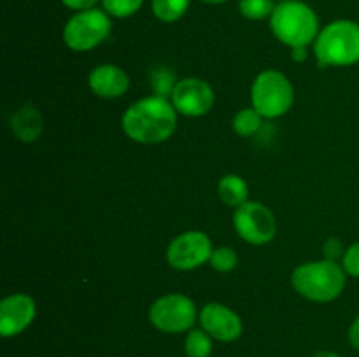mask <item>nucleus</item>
<instances>
[{
	"label": "nucleus",
	"instance_id": "obj_1",
	"mask_svg": "<svg viewBox=\"0 0 359 357\" xmlns=\"http://www.w3.org/2000/svg\"><path fill=\"white\" fill-rule=\"evenodd\" d=\"M125 135L137 144H160L170 139L177 126V111L167 98L153 97L137 100L121 118Z\"/></svg>",
	"mask_w": 359,
	"mask_h": 357
},
{
	"label": "nucleus",
	"instance_id": "obj_2",
	"mask_svg": "<svg viewBox=\"0 0 359 357\" xmlns=\"http://www.w3.org/2000/svg\"><path fill=\"white\" fill-rule=\"evenodd\" d=\"M291 286L305 300L330 303L346 287V270L330 259L304 262L291 275Z\"/></svg>",
	"mask_w": 359,
	"mask_h": 357
},
{
	"label": "nucleus",
	"instance_id": "obj_3",
	"mask_svg": "<svg viewBox=\"0 0 359 357\" xmlns=\"http://www.w3.org/2000/svg\"><path fill=\"white\" fill-rule=\"evenodd\" d=\"M318 65L349 66L359 62V24L351 20H337L326 24L314 41Z\"/></svg>",
	"mask_w": 359,
	"mask_h": 357
},
{
	"label": "nucleus",
	"instance_id": "obj_4",
	"mask_svg": "<svg viewBox=\"0 0 359 357\" xmlns=\"http://www.w3.org/2000/svg\"><path fill=\"white\" fill-rule=\"evenodd\" d=\"M273 35L283 44L293 48H307L318 38L319 21L312 7L300 0H284L276 6L270 16Z\"/></svg>",
	"mask_w": 359,
	"mask_h": 357
},
{
	"label": "nucleus",
	"instance_id": "obj_5",
	"mask_svg": "<svg viewBox=\"0 0 359 357\" xmlns=\"http://www.w3.org/2000/svg\"><path fill=\"white\" fill-rule=\"evenodd\" d=\"M251 102L263 118H280L294 102L293 84L279 70H265L252 83Z\"/></svg>",
	"mask_w": 359,
	"mask_h": 357
},
{
	"label": "nucleus",
	"instance_id": "obj_6",
	"mask_svg": "<svg viewBox=\"0 0 359 357\" xmlns=\"http://www.w3.org/2000/svg\"><path fill=\"white\" fill-rule=\"evenodd\" d=\"M111 18L100 9L79 10L67 21L63 28V42L72 51L84 52L97 48L111 34Z\"/></svg>",
	"mask_w": 359,
	"mask_h": 357
},
{
	"label": "nucleus",
	"instance_id": "obj_7",
	"mask_svg": "<svg viewBox=\"0 0 359 357\" xmlns=\"http://www.w3.org/2000/svg\"><path fill=\"white\" fill-rule=\"evenodd\" d=\"M149 322L161 332L191 331L196 322V307L184 294H165L149 308Z\"/></svg>",
	"mask_w": 359,
	"mask_h": 357
},
{
	"label": "nucleus",
	"instance_id": "obj_8",
	"mask_svg": "<svg viewBox=\"0 0 359 357\" xmlns=\"http://www.w3.org/2000/svg\"><path fill=\"white\" fill-rule=\"evenodd\" d=\"M233 227L251 245H265L276 237L277 223L272 210L262 202H245L233 212Z\"/></svg>",
	"mask_w": 359,
	"mask_h": 357
},
{
	"label": "nucleus",
	"instance_id": "obj_9",
	"mask_svg": "<svg viewBox=\"0 0 359 357\" xmlns=\"http://www.w3.org/2000/svg\"><path fill=\"white\" fill-rule=\"evenodd\" d=\"M212 251V241L203 231H186L170 241L167 262L179 272H189L209 262Z\"/></svg>",
	"mask_w": 359,
	"mask_h": 357
},
{
	"label": "nucleus",
	"instance_id": "obj_10",
	"mask_svg": "<svg viewBox=\"0 0 359 357\" xmlns=\"http://www.w3.org/2000/svg\"><path fill=\"white\" fill-rule=\"evenodd\" d=\"M212 86L198 77H186L177 80L174 91L170 94V102L175 111L188 118H200L205 115L214 105Z\"/></svg>",
	"mask_w": 359,
	"mask_h": 357
},
{
	"label": "nucleus",
	"instance_id": "obj_11",
	"mask_svg": "<svg viewBox=\"0 0 359 357\" xmlns=\"http://www.w3.org/2000/svg\"><path fill=\"white\" fill-rule=\"evenodd\" d=\"M198 321L203 331L209 332L212 340L224 343L241 338L242 329H244L238 314H235L231 308L224 307V304L216 303V301L203 304L198 314Z\"/></svg>",
	"mask_w": 359,
	"mask_h": 357
},
{
	"label": "nucleus",
	"instance_id": "obj_12",
	"mask_svg": "<svg viewBox=\"0 0 359 357\" xmlns=\"http://www.w3.org/2000/svg\"><path fill=\"white\" fill-rule=\"evenodd\" d=\"M35 301L28 294L16 293L0 301V335L11 338L23 332L35 318Z\"/></svg>",
	"mask_w": 359,
	"mask_h": 357
},
{
	"label": "nucleus",
	"instance_id": "obj_13",
	"mask_svg": "<svg viewBox=\"0 0 359 357\" xmlns=\"http://www.w3.org/2000/svg\"><path fill=\"white\" fill-rule=\"evenodd\" d=\"M91 91L100 98H119L128 91L130 77L119 66L104 63L95 66L88 77Z\"/></svg>",
	"mask_w": 359,
	"mask_h": 357
},
{
	"label": "nucleus",
	"instance_id": "obj_14",
	"mask_svg": "<svg viewBox=\"0 0 359 357\" xmlns=\"http://www.w3.org/2000/svg\"><path fill=\"white\" fill-rule=\"evenodd\" d=\"M42 126H44L42 115L32 105H23L11 118V128H13L14 135L23 142H34L35 139H39Z\"/></svg>",
	"mask_w": 359,
	"mask_h": 357
},
{
	"label": "nucleus",
	"instance_id": "obj_15",
	"mask_svg": "<svg viewBox=\"0 0 359 357\" xmlns=\"http://www.w3.org/2000/svg\"><path fill=\"white\" fill-rule=\"evenodd\" d=\"M217 195H219L221 202L224 205L238 209V206L248 202L249 186L241 175L228 174L221 177L219 184H217Z\"/></svg>",
	"mask_w": 359,
	"mask_h": 357
},
{
	"label": "nucleus",
	"instance_id": "obj_16",
	"mask_svg": "<svg viewBox=\"0 0 359 357\" xmlns=\"http://www.w3.org/2000/svg\"><path fill=\"white\" fill-rule=\"evenodd\" d=\"M191 0H151L153 14L163 23H174L181 20L188 10Z\"/></svg>",
	"mask_w": 359,
	"mask_h": 357
},
{
	"label": "nucleus",
	"instance_id": "obj_17",
	"mask_svg": "<svg viewBox=\"0 0 359 357\" xmlns=\"http://www.w3.org/2000/svg\"><path fill=\"white\" fill-rule=\"evenodd\" d=\"M184 352L188 357H210L212 336L203 329H191L184 340Z\"/></svg>",
	"mask_w": 359,
	"mask_h": 357
},
{
	"label": "nucleus",
	"instance_id": "obj_18",
	"mask_svg": "<svg viewBox=\"0 0 359 357\" xmlns=\"http://www.w3.org/2000/svg\"><path fill=\"white\" fill-rule=\"evenodd\" d=\"M263 115L256 108H242L233 118V132L241 136H251L262 128Z\"/></svg>",
	"mask_w": 359,
	"mask_h": 357
},
{
	"label": "nucleus",
	"instance_id": "obj_19",
	"mask_svg": "<svg viewBox=\"0 0 359 357\" xmlns=\"http://www.w3.org/2000/svg\"><path fill=\"white\" fill-rule=\"evenodd\" d=\"M273 9H276V6H273L272 0H241L238 2V10H241L242 16L252 21L272 16Z\"/></svg>",
	"mask_w": 359,
	"mask_h": 357
},
{
	"label": "nucleus",
	"instance_id": "obj_20",
	"mask_svg": "<svg viewBox=\"0 0 359 357\" xmlns=\"http://www.w3.org/2000/svg\"><path fill=\"white\" fill-rule=\"evenodd\" d=\"M209 262L216 272L228 273L231 272V270L237 268L238 255L231 247H217L212 251Z\"/></svg>",
	"mask_w": 359,
	"mask_h": 357
},
{
	"label": "nucleus",
	"instance_id": "obj_21",
	"mask_svg": "<svg viewBox=\"0 0 359 357\" xmlns=\"http://www.w3.org/2000/svg\"><path fill=\"white\" fill-rule=\"evenodd\" d=\"M102 4L111 16L128 18L140 9L144 0H102Z\"/></svg>",
	"mask_w": 359,
	"mask_h": 357
},
{
	"label": "nucleus",
	"instance_id": "obj_22",
	"mask_svg": "<svg viewBox=\"0 0 359 357\" xmlns=\"http://www.w3.org/2000/svg\"><path fill=\"white\" fill-rule=\"evenodd\" d=\"M151 84H153V88L156 90L158 97L167 98V94L170 97L177 83H175V77L170 70L158 69L153 70V74H151Z\"/></svg>",
	"mask_w": 359,
	"mask_h": 357
},
{
	"label": "nucleus",
	"instance_id": "obj_23",
	"mask_svg": "<svg viewBox=\"0 0 359 357\" xmlns=\"http://www.w3.org/2000/svg\"><path fill=\"white\" fill-rule=\"evenodd\" d=\"M342 268L347 275L359 276V241L346 248L342 255Z\"/></svg>",
	"mask_w": 359,
	"mask_h": 357
},
{
	"label": "nucleus",
	"instance_id": "obj_24",
	"mask_svg": "<svg viewBox=\"0 0 359 357\" xmlns=\"http://www.w3.org/2000/svg\"><path fill=\"white\" fill-rule=\"evenodd\" d=\"M323 248H325L326 259H330V261H337V259H339L340 255H344V252H346L344 251L342 241H340L339 238H330V240H326Z\"/></svg>",
	"mask_w": 359,
	"mask_h": 357
},
{
	"label": "nucleus",
	"instance_id": "obj_25",
	"mask_svg": "<svg viewBox=\"0 0 359 357\" xmlns=\"http://www.w3.org/2000/svg\"><path fill=\"white\" fill-rule=\"evenodd\" d=\"M63 6L69 7V9L74 10H88V9H93L95 4L98 0H62Z\"/></svg>",
	"mask_w": 359,
	"mask_h": 357
},
{
	"label": "nucleus",
	"instance_id": "obj_26",
	"mask_svg": "<svg viewBox=\"0 0 359 357\" xmlns=\"http://www.w3.org/2000/svg\"><path fill=\"white\" fill-rule=\"evenodd\" d=\"M349 342L354 349L359 350V315L354 318V322L349 328Z\"/></svg>",
	"mask_w": 359,
	"mask_h": 357
},
{
	"label": "nucleus",
	"instance_id": "obj_27",
	"mask_svg": "<svg viewBox=\"0 0 359 357\" xmlns=\"http://www.w3.org/2000/svg\"><path fill=\"white\" fill-rule=\"evenodd\" d=\"M291 58L294 62H305L307 59V48H293L291 49Z\"/></svg>",
	"mask_w": 359,
	"mask_h": 357
},
{
	"label": "nucleus",
	"instance_id": "obj_28",
	"mask_svg": "<svg viewBox=\"0 0 359 357\" xmlns=\"http://www.w3.org/2000/svg\"><path fill=\"white\" fill-rule=\"evenodd\" d=\"M312 357H342V356H339L337 352H332V350H319V352H316Z\"/></svg>",
	"mask_w": 359,
	"mask_h": 357
},
{
	"label": "nucleus",
	"instance_id": "obj_29",
	"mask_svg": "<svg viewBox=\"0 0 359 357\" xmlns=\"http://www.w3.org/2000/svg\"><path fill=\"white\" fill-rule=\"evenodd\" d=\"M202 2H207V4H223V2H228V0H202Z\"/></svg>",
	"mask_w": 359,
	"mask_h": 357
}]
</instances>
